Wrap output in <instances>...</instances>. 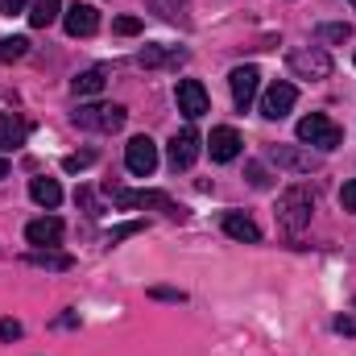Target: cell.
Returning <instances> with one entry per match:
<instances>
[{
  "instance_id": "cell-1",
  "label": "cell",
  "mask_w": 356,
  "mask_h": 356,
  "mask_svg": "<svg viewBox=\"0 0 356 356\" xmlns=\"http://www.w3.org/2000/svg\"><path fill=\"white\" fill-rule=\"evenodd\" d=\"M311 216H315V195H311V186L294 182V186H286V191L277 195V224H282L290 236H298V232L311 224Z\"/></svg>"
},
{
  "instance_id": "cell-2",
  "label": "cell",
  "mask_w": 356,
  "mask_h": 356,
  "mask_svg": "<svg viewBox=\"0 0 356 356\" xmlns=\"http://www.w3.org/2000/svg\"><path fill=\"white\" fill-rule=\"evenodd\" d=\"M104 191H108L112 207H158V211H166L170 220H186V207H178L166 191H124V186H112V182H108Z\"/></svg>"
},
{
  "instance_id": "cell-3",
  "label": "cell",
  "mask_w": 356,
  "mask_h": 356,
  "mask_svg": "<svg viewBox=\"0 0 356 356\" xmlns=\"http://www.w3.org/2000/svg\"><path fill=\"white\" fill-rule=\"evenodd\" d=\"M298 141H302L307 149L332 154V149L344 141V129H340L332 116H323V112H311V116H302V120H298Z\"/></svg>"
},
{
  "instance_id": "cell-4",
  "label": "cell",
  "mask_w": 356,
  "mask_h": 356,
  "mask_svg": "<svg viewBox=\"0 0 356 356\" xmlns=\"http://www.w3.org/2000/svg\"><path fill=\"white\" fill-rule=\"evenodd\" d=\"M71 120H75V129H88V133H120L129 112L120 104H79L71 112Z\"/></svg>"
},
{
  "instance_id": "cell-5",
  "label": "cell",
  "mask_w": 356,
  "mask_h": 356,
  "mask_svg": "<svg viewBox=\"0 0 356 356\" xmlns=\"http://www.w3.org/2000/svg\"><path fill=\"white\" fill-rule=\"evenodd\" d=\"M286 67H290L298 79L319 83V79H327V75H332V54H327L323 46H294V50L286 54Z\"/></svg>"
},
{
  "instance_id": "cell-6",
  "label": "cell",
  "mask_w": 356,
  "mask_h": 356,
  "mask_svg": "<svg viewBox=\"0 0 356 356\" xmlns=\"http://www.w3.org/2000/svg\"><path fill=\"white\" fill-rule=\"evenodd\" d=\"M199 154H203V137L195 133V124H186V129H178L175 137H170V145H166V158H170V170H191L195 162H199Z\"/></svg>"
},
{
  "instance_id": "cell-7",
  "label": "cell",
  "mask_w": 356,
  "mask_h": 356,
  "mask_svg": "<svg viewBox=\"0 0 356 356\" xmlns=\"http://www.w3.org/2000/svg\"><path fill=\"white\" fill-rule=\"evenodd\" d=\"M269 162L277 170H290V175H311L319 170V154H311L307 145H269Z\"/></svg>"
},
{
  "instance_id": "cell-8",
  "label": "cell",
  "mask_w": 356,
  "mask_h": 356,
  "mask_svg": "<svg viewBox=\"0 0 356 356\" xmlns=\"http://www.w3.org/2000/svg\"><path fill=\"white\" fill-rule=\"evenodd\" d=\"M124 166H129V175L137 178H149L158 170V145L141 133V137H133L129 145H124Z\"/></svg>"
},
{
  "instance_id": "cell-9",
  "label": "cell",
  "mask_w": 356,
  "mask_h": 356,
  "mask_svg": "<svg viewBox=\"0 0 356 356\" xmlns=\"http://www.w3.org/2000/svg\"><path fill=\"white\" fill-rule=\"evenodd\" d=\"M175 99H178V112H182L186 120H199V116L211 112V99H207V91H203L199 79H178Z\"/></svg>"
},
{
  "instance_id": "cell-10",
  "label": "cell",
  "mask_w": 356,
  "mask_h": 356,
  "mask_svg": "<svg viewBox=\"0 0 356 356\" xmlns=\"http://www.w3.org/2000/svg\"><path fill=\"white\" fill-rule=\"evenodd\" d=\"M294 104H298V88L286 83V79H277V83H269L266 95H261V116H266V120H282V116H290Z\"/></svg>"
},
{
  "instance_id": "cell-11",
  "label": "cell",
  "mask_w": 356,
  "mask_h": 356,
  "mask_svg": "<svg viewBox=\"0 0 356 356\" xmlns=\"http://www.w3.org/2000/svg\"><path fill=\"white\" fill-rule=\"evenodd\" d=\"M228 88H232V104L245 112V108L257 99V88H261V71H257V67H232V75H228Z\"/></svg>"
},
{
  "instance_id": "cell-12",
  "label": "cell",
  "mask_w": 356,
  "mask_h": 356,
  "mask_svg": "<svg viewBox=\"0 0 356 356\" xmlns=\"http://www.w3.org/2000/svg\"><path fill=\"white\" fill-rule=\"evenodd\" d=\"M186 58H191V50H182V46H166V42H154V46H145V50L137 54V67L158 71V67H182Z\"/></svg>"
},
{
  "instance_id": "cell-13",
  "label": "cell",
  "mask_w": 356,
  "mask_h": 356,
  "mask_svg": "<svg viewBox=\"0 0 356 356\" xmlns=\"http://www.w3.org/2000/svg\"><path fill=\"white\" fill-rule=\"evenodd\" d=\"M63 232H67V224H63L58 216H42V220H29V224H25V241H29L33 249H54V245L63 241Z\"/></svg>"
},
{
  "instance_id": "cell-14",
  "label": "cell",
  "mask_w": 356,
  "mask_h": 356,
  "mask_svg": "<svg viewBox=\"0 0 356 356\" xmlns=\"http://www.w3.org/2000/svg\"><path fill=\"white\" fill-rule=\"evenodd\" d=\"M241 133L232 129V124H220V129H211V137H207V154H211V162H232V158H241Z\"/></svg>"
},
{
  "instance_id": "cell-15",
  "label": "cell",
  "mask_w": 356,
  "mask_h": 356,
  "mask_svg": "<svg viewBox=\"0 0 356 356\" xmlns=\"http://www.w3.org/2000/svg\"><path fill=\"white\" fill-rule=\"evenodd\" d=\"M63 25H67V33H71V38H91V33L99 29V8L75 0V4L63 13Z\"/></svg>"
},
{
  "instance_id": "cell-16",
  "label": "cell",
  "mask_w": 356,
  "mask_h": 356,
  "mask_svg": "<svg viewBox=\"0 0 356 356\" xmlns=\"http://www.w3.org/2000/svg\"><path fill=\"white\" fill-rule=\"evenodd\" d=\"M220 228H224L232 241H241V245H257V241H261V228H257V224H253L245 211H224Z\"/></svg>"
},
{
  "instance_id": "cell-17",
  "label": "cell",
  "mask_w": 356,
  "mask_h": 356,
  "mask_svg": "<svg viewBox=\"0 0 356 356\" xmlns=\"http://www.w3.org/2000/svg\"><path fill=\"white\" fill-rule=\"evenodd\" d=\"M25 137H29V124H25L17 112H0V154L21 149V145H25Z\"/></svg>"
},
{
  "instance_id": "cell-18",
  "label": "cell",
  "mask_w": 356,
  "mask_h": 356,
  "mask_svg": "<svg viewBox=\"0 0 356 356\" xmlns=\"http://www.w3.org/2000/svg\"><path fill=\"white\" fill-rule=\"evenodd\" d=\"M29 199H33L38 207H46V211H54V207L63 203V186H58V178H29Z\"/></svg>"
},
{
  "instance_id": "cell-19",
  "label": "cell",
  "mask_w": 356,
  "mask_h": 356,
  "mask_svg": "<svg viewBox=\"0 0 356 356\" xmlns=\"http://www.w3.org/2000/svg\"><path fill=\"white\" fill-rule=\"evenodd\" d=\"M145 4H149V13H158L162 21L191 29V0H145Z\"/></svg>"
},
{
  "instance_id": "cell-20",
  "label": "cell",
  "mask_w": 356,
  "mask_h": 356,
  "mask_svg": "<svg viewBox=\"0 0 356 356\" xmlns=\"http://www.w3.org/2000/svg\"><path fill=\"white\" fill-rule=\"evenodd\" d=\"M63 17V0H29V25L33 29H46Z\"/></svg>"
},
{
  "instance_id": "cell-21",
  "label": "cell",
  "mask_w": 356,
  "mask_h": 356,
  "mask_svg": "<svg viewBox=\"0 0 356 356\" xmlns=\"http://www.w3.org/2000/svg\"><path fill=\"white\" fill-rule=\"evenodd\" d=\"M25 261L38 269H71L75 266V257L71 253H58V249H33V253H25Z\"/></svg>"
},
{
  "instance_id": "cell-22",
  "label": "cell",
  "mask_w": 356,
  "mask_h": 356,
  "mask_svg": "<svg viewBox=\"0 0 356 356\" xmlns=\"http://www.w3.org/2000/svg\"><path fill=\"white\" fill-rule=\"evenodd\" d=\"M104 83H108V71H104V67H88L83 75L71 79V91H75V95H99Z\"/></svg>"
},
{
  "instance_id": "cell-23",
  "label": "cell",
  "mask_w": 356,
  "mask_h": 356,
  "mask_svg": "<svg viewBox=\"0 0 356 356\" xmlns=\"http://www.w3.org/2000/svg\"><path fill=\"white\" fill-rule=\"evenodd\" d=\"M25 54H29V38H21V33L0 38V63H17V58H25Z\"/></svg>"
},
{
  "instance_id": "cell-24",
  "label": "cell",
  "mask_w": 356,
  "mask_h": 356,
  "mask_svg": "<svg viewBox=\"0 0 356 356\" xmlns=\"http://www.w3.org/2000/svg\"><path fill=\"white\" fill-rule=\"evenodd\" d=\"M319 38L323 42H348L353 38V25L348 21H327V25H319Z\"/></svg>"
},
{
  "instance_id": "cell-25",
  "label": "cell",
  "mask_w": 356,
  "mask_h": 356,
  "mask_svg": "<svg viewBox=\"0 0 356 356\" xmlns=\"http://www.w3.org/2000/svg\"><path fill=\"white\" fill-rule=\"evenodd\" d=\"M141 228H145V224H141V220H129V224H116V228H112V232H108V245H120V241H124V236H137V232H141Z\"/></svg>"
},
{
  "instance_id": "cell-26",
  "label": "cell",
  "mask_w": 356,
  "mask_h": 356,
  "mask_svg": "<svg viewBox=\"0 0 356 356\" xmlns=\"http://www.w3.org/2000/svg\"><path fill=\"white\" fill-rule=\"evenodd\" d=\"M245 178H249L257 191H269V182H273V178L266 175V166H261V162H249V166H245Z\"/></svg>"
},
{
  "instance_id": "cell-27",
  "label": "cell",
  "mask_w": 356,
  "mask_h": 356,
  "mask_svg": "<svg viewBox=\"0 0 356 356\" xmlns=\"http://www.w3.org/2000/svg\"><path fill=\"white\" fill-rule=\"evenodd\" d=\"M91 162H95V154H91V149H83V154H71V158H63V170H67V175H75V170H88Z\"/></svg>"
},
{
  "instance_id": "cell-28",
  "label": "cell",
  "mask_w": 356,
  "mask_h": 356,
  "mask_svg": "<svg viewBox=\"0 0 356 356\" xmlns=\"http://www.w3.org/2000/svg\"><path fill=\"white\" fill-rule=\"evenodd\" d=\"M112 29H116L120 38H133V33H141V17H116Z\"/></svg>"
},
{
  "instance_id": "cell-29",
  "label": "cell",
  "mask_w": 356,
  "mask_h": 356,
  "mask_svg": "<svg viewBox=\"0 0 356 356\" xmlns=\"http://www.w3.org/2000/svg\"><path fill=\"white\" fill-rule=\"evenodd\" d=\"M149 298H162V302H186V294L175 286H149Z\"/></svg>"
},
{
  "instance_id": "cell-30",
  "label": "cell",
  "mask_w": 356,
  "mask_h": 356,
  "mask_svg": "<svg viewBox=\"0 0 356 356\" xmlns=\"http://www.w3.org/2000/svg\"><path fill=\"white\" fill-rule=\"evenodd\" d=\"M340 207H344V211H353V216H356V178H348V182L340 186Z\"/></svg>"
},
{
  "instance_id": "cell-31",
  "label": "cell",
  "mask_w": 356,
  "mask_h": 356,
  "mask_svg": "<svg viewBox=\"0 0 356 356\" xmlns=\"http://www.w3.org/2000/svg\"><path fill=\"white\" fill-rule=\"evenodd\" d=\"M21 340V323L17 319H0V344H13Z\"/></svg>"
},
{
  "instance_id": "cell-32",
  "label": "cell",
  "mask_w": 356,
  "mask_h": 356,
  "mask_svg": "<svg viewBox=\"0 0 356 356\" xmlns=\"http://www.w3.org/2000/svg\"><path fill=\"white\" fill-rule=\"evenodd\" d=\"M336 332H340V336H356V319L353 315H340V319H336Z\"/></svg>"
},
{
  "instance_id": "cell-33",
  "label": "cell",
  "mask_w": 356,
  "mask_h": 356,
  "mask_svg": "<svg viewBox=\"0 0 356 356\" xmlns=\"http://www.w3.org/2000/svg\"><path fill=\"white\" fill-rule=\"evenodd\" d=\"M54 327H79V315H75V311H67V315H58V319H54Z\"/></svg>"
},
{
  "instance_id": "cell-34",
  "label": "cell",
  "mask_w": 356,
  "mask_h": 356,
  "mask_svg": "<svg viewBox=\"0 0 356 356\" xmlns=\"http://www.w3.org/2000/svg\"><path fill=\"white\" fill-rule=\"evenodd\" d=\"M25 4H29V0H0V13H8V17H13V13H21Z\"/></svg>"
},
{
  "instance_id": "cell-35",
  "label": "cell",
  "mask_w": 356,
  "mask_h": 356,
  "mask_svg": "<svg viewBox=\"0 0 356 356\" xmlns=\"http://www.w3.org/2000/svg\"><path fill=\"white\" fill-rule=\"evenodd\" d=\"M0 178H8V158L0 154Z\"/></svg>"
},
{
  "instance_id": "cell-36",
  "label": "cell",
  "mask_w": 356,
  "mask_h": 356,
  "mask_svg": "<svg viewBox=\"0 0 356 356\" xmlns=\"http://www.w3.org/2000/svg\"><path fill=\"white\" fill-rule=\"evenodd\" d=\"M348 4H353V8H356V0H348Z\"/></svg>"
}]
</instances>
